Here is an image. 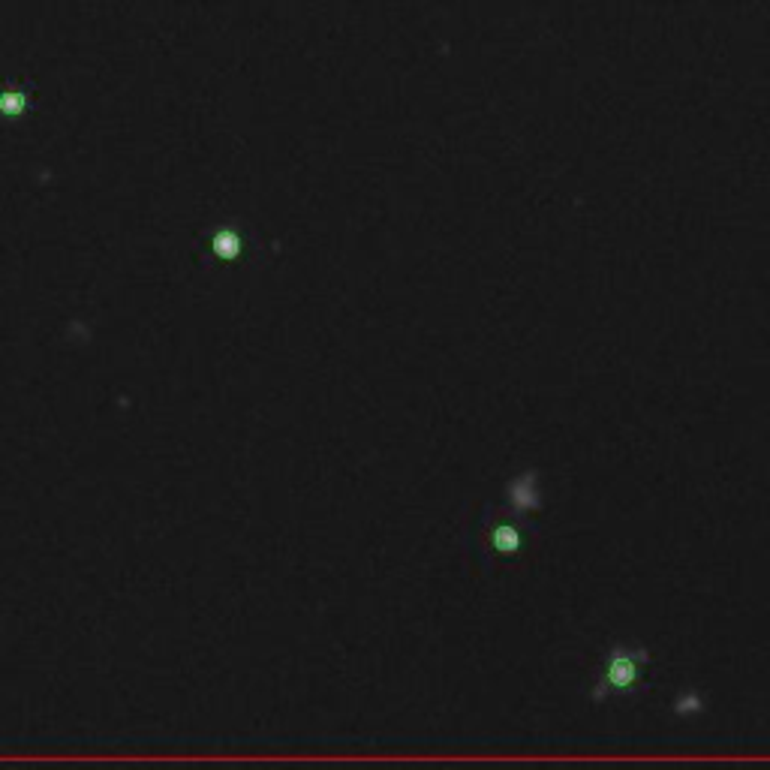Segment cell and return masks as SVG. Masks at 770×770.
<instances>
[{
    "mask_svg": "<svg viewBox=\"0 0 770 770\" xmlns=\"http://www.w3.org/2000/svg\"><path fill=\"white\" fill-rule=\"evenodd\" d=\"M0 106H4L7 112H16L22 106V100H0Z\"/></svg>",
    "mask_w": 770,
    "mask_h": 770,
    "instance_id": "obj_1",
    "label": "cell"
}]
</instances>
